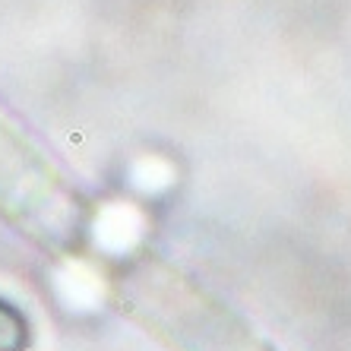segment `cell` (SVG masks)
I'll return each instance as SVG.
<instances>
[{
    "mask_svg": "<svg viewBox=\"0 0 351 351\" xmlns=\"http://www.w3.org/2000/svg\"><path fill=\"white\" fill-rule=\"evenodd\" d=\"M3 329H16V332H25L23 319L16 313L10 311L7 304L0 307V351H16L19 342H23V335H13V332H3Z\"/></svg>",
    "mask_w": 351,
    "mask_h": 351,
    "instance_id": "6da1fadb",
    "label": "cell"
}]
</instances>
